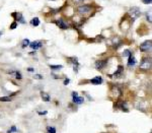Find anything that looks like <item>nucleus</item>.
I'll return each instance as SVG.
<instances>
[{
	"instance_id": "f257e3e1",
	"label": "nucleus",
	"mask_w": 152,
	"mask_h": 133,
	"mask_svg": "<svg viewBox=\"0 0 152 133\" xmlns=\"http://www.w3.org/2000/svg\"><path fill=\"white\" fill-rule=\"evenodd\" d=\"M152 62H151V58L150 57H147V58H144L142 60L141 64H140V69L141 70H149L151 68Z\"/></svg>"
},
{
	"instance_id": "f03ea898",
	"label": "nucleus",
	"mask_w": 152,
	"mask_h": 133,
	"mask_svg": "<svg viewBox=\"0 0 152 133\" xmlns=\"http://www.w3.org/2000/svg\"><path fill=\"white\" fill-rule=\"evenodd\" d=\"M129 14L131 15V17H132L133 20H135V19H137L140 15H141V10H140L139 7H136V6H134V7L130 8V10H129Z\"/></svg>"
},
{
	"instance_id": "7ed1b4c3",
	"label": "nucleus",
	"mask_w": 152,
	"mask_h": 133,
	"mask_svg": "<svg viewBox=\"0 0 152 133\" xmlns=\"http://www.w3.org/2000/svg\"><path fill=\"white\" fill-rule=\"evenodd\" d=\"M152 49V43L151 41H145L144 43H142L141 45H140V50H141L142 52H150Z\"/></svg>"
},
{
	"instance_id": "20e7f679",
	"label": "nucleus",
	"mask_w": 152,
	"mask_h": 133,
	"mask_svg": "<svg viewBox=\"0 0 152 133\" xmlns=\"http://www.w3.org/2000/svg\"><path fill=\"white\" fill-rule=\"evenodd\" d=\"M77 11L80 14H87L91 11V6L90 5H81L77 8Z\"/></svg>"
},
{
	"instance_id": "39448f33",
	"label": "nucleus",
	"mask_w": 152,
	"mask_h": 133,
	"mask_svg": "<svg viewBox=\"0 0 152 133\" xmlns=\"http://www.w3.org/2000/svg\"><path fill=\"white\" fill-rule=\"evenodd\" d=\"M72 98H73V102L75 103V104H78V105H81L82 103L84 102V98L79 97L78 96V93L74 91V93H72Z\"/></svg>"
},
{
	"instance_id": "423d86ee",
	"label": "nucleus",
	"mask_w": 152,
	"mask_h": 133,
	"mask_svg": "<svg viewBox=\"0 0 152 133\" xmlns=\"http://www.w3.org/2000/svg\"><path fill=\"white\" fill-rule=\"evenodd\" d=\"M56 24L59 27H61V29H67L69 26H68V24L65 22V20L63 19V18H59V19H57L56 20Z\"/></svg>"
},
{
	"instance_id": "0eeeda50",
	"label": "nucleus",
	"mask_w": 152,
	"mask_h": 133,
	"mask_svg": "<svg viewBox=\"0 0 152 133\" xmlns=\"http://www.w3.org/2000/svg\"><path fill=\"white\" fill-rule=\"evenodd\" d=\"M29 47L34 50H38L43 47V43L41 41H34L33 43H29Z\"/></svg>"
},
{
	"instance_id": "6e6552de",
	"label": "nucleus",
	"mask_w": 152,
	"mask_h": 133,
	"mask_svg": "<svg viewBox=\"0 0 152 133\" xmlns=\"http://www.w3.org/2000/svg\"><path fill=\"white\" fill-rule=\"evenodd\" d=\"M107 63H108L107 59H105V60H98L95 62V68L96 69H103L107 65Z\"/></svg>"
},
{
	"instance_id": "1a4fd4ad",
	"label": "nucleus",
	"mask_w": 152,
	"mask_h": 133,
	"mask_svg": "<svg viewBox=\"0 0 152 133\" xmlns=\"http://www.w3.org/2000/svg\"><path fill=\"white\" fill-rule=\"evenodd\" d=\"M12 17H15V19L18 20L19 22H22V24H25V22L24 20V17H22V13H18V12H13L12 13Z\"/></svg>"
},
{
	"instance_id": "9d476101",
	"label": "nucleus",
	"mask_w": 152,
	"mask_h": 133,
	"mask_svg": "<svg viewBox=\"0 0 152 133\" xmlns=\"http://www.w3.org/2000/svg\"><path fill=\"white\" fill-rule=\"evenodd\" d=\"M101 82H103V78H101L100 76H96L90 80V83L95 84V86H98V84H100Z\"/></svg>"
},
{
	"instance_id": "9b49d317",
	"label": "nucleus",
	"mask_w": 152,
	"mask_h": 133,
	"mask_svg": "<svg viewBox=\"0 0 152 133\" xmlns=\"http://www.w3.org/2000/svg\"><path fill=\"white\" fill-rule=\"evenodd\" d=\"M9 74L12 75V76H14L16 79H22V73H20L19 71H17V70H15V71H11V72H9Z\"/></svg>"
},
{
	"instance_id": "f8f14e48",
	"label": "nucleus",
	"mask_w": 152,
	"mask_h": 133,
	"mask_svg": "<svg viewBox=\"0 0 152 133\" xmlns=\"http://www.w3.org/2000/svg\"><path fill=\"white\" fill-rule=\"evenodd\" d=\"M135 64H136V59H135V57L133 56V55H131V56L129 57L128 66H134Z\"/></svg>"
},
{
	"instance_id": "ddd939ff",
	"label": "nucleus",
	"mask_w": 152,
	"mask_h": 133,
	"mask_svg": "<svg viewBox=\"0 0 152 133\" xmlns=\"http://www.w3.org/2000/svg\"><path fill=\"white\" fill-rule=\"evenodd\" d=\"M41 97H42L43 101H45V102H49L50 101V96H49V93H47L42 91V93H41Z\"/></svg>"
},
{
	"instance_id": "4468645a",
	"label": "nucleus",
	"mask_w": 152,
	"mask_h": 133,
	"mask_svg": "<svg viewBox=\"0 0 152 133\" xmlns=\"http://www.w3.org/2000/svg\"><path fill=\"white\" fill-rule=\"evenodd\" d=\"M123 70H124L123 66L120 65L119 67H118V70H117L116 72H115L114 74H113V76H119V75H121V74H122V72H123Z\"/></svg>"
},
{
	"instance_id": "2eb2a0df",
	"label": "nucleus",
	"mask_w": 152,
	"mask_h": 133,
	"mask_svg": "<svg viewBox=\"0 0 152 133\" xmlns=\"http://www.w3.org/2000/svg\"><path fill=\"white\" fill-rule=\"evenodd\" d=\"M31 24H33L34 27H38L39 24H40V19H39L38 17H34V18H33V19H32Z\"/></svg>"
},
{
	"instance_id": "dca6fc26",
	"label": "nucleus",
	"mask_w": 152,
	"mask_h": 133,
	"mask_svg": "<svg viewBox=\"0 0 152 133\" xmlns=\"http://www.w3.org/2000/svg\"><path fill=\"white\" fill-rule=\"evenodd\" d=\"M50 68L53 70H60L63 68V66L62 65H50Z\"/></svg>"
},
{
	"instance_id": "f3484780",
	"label": "nucleus",
	"mask_w": 152,
	"mask_h": 133,
	"mask_svg": "<svg viewBox=\"0 0 152 133\" xmlns=\"http://www.w3.org/2000/svg\"><path fill=\"white\" fill-rule=\"evenodd\" d=\"M11 97H1L0 98V102H10Z\"/></svg>"
},
{
	"instance_id": "a211bd4d",
	"label": "nucleus",
	"mask_w": 152,
	"mask_h": 133,
	"mask_svg": "<svg viewBox=\"0 0 152 133\" xmlns=\"http://www.w3.org/2000/svg\"><path fill=\"white\" fill-rule=\"evenodd\" d=\"M22 48H25L27 47V46H29V41L27 40V39H24V41H22Z\"/></svg>"
},
{
	"instance_id": "6ab92c4d",
	"label": "nucleus",
	"mask_w": 152,
	"mask_h": 133,
	"mask_svg": "<svg viewBox=\"0 0 152 133\" xmlns=\"http://www.w3.org/2000/svg\"><path fill=\"white\" fill-rule=\"evenodd\" d=\"M131 55H132V52L129 51V50H126V51H124V53H123L124 57H130Z\"/></svg>"
},
{
	"instance_id": "aec40b11",
	"label": "nucleus",
	"mask_w": 152,
	"mask_h": 133,
	"mask_svg": "<svg viewBox=\"0 0 152 133\" xmlns=\"http://www.w3.org/2000/svg\"><path fill=\"white\" fill-rule=\"evenodd\" d=\"M47 131L48 133H56V129H55L54 127H47Z\"/></svg>"
},
{
	"instance_id": "412c9836",
	"label": "nucleus",
	"mask_w": 152,
	"mask_h": 133,
	"mask_svg": "<svg viewBox=\"0 0 152 133\" xmlns=\"http://www.w3.org/2000/svg\"><path fill=\"white\" fill-rule=\"evenodd\" d=\"M16 131H17L16 127H15V126H12V127H11L10 129L7 131V133H12V132H16Z\"/></svg>"
},
{
	"instance_id": "4be33fe9",
	"label": "nucleus",
	"mask_w": 152,
	"mask_h": 133,
	"mask_svg": "<svg viewBox=\"0 0 152 133\" xmlns=\"http://www.w3.org/2000/svg\"><path fill=\"white\" fill-rule=\"evenodd\" d=\"M146 17H147V20H148L149 22H151V12L150 11L146 13Z\"/></svg>"
},
{
	"instance_id": "5701e85b",
	"label": "nucleus",
	"mask_w": 152,
	"mask_h": 133,
	"mask_svg": "<svg viewBox=\"0 0 152 133\" xmlns=\"http://www.w3.org/2000/svg\"><path fill=\"white\" fill-rule=\"evenodd\" d=\"M16 27H17V24H16V22H12V24H10V29H14Z\"/></svg>"
},
{
	"instance_id": "b1692460",
	"label": "nucleus",
	"mask_w": 152,
	"mask_h": 133,
	"mask_svg": "<svg viewBox=\"0 0 152 133\" xmlns=\"http://www.w3.org/2000/svg\"><path fill=\"white\" fill-rule=\"evenodd\" d=\"M34 79H43V76H42L41 74H36V75L34 76Z\"/></svg>"
},
{
	"instance_id": "393cba45",
	"label": "nucleus",
	"mask_w": 152,
	"mask_h": 133,
	"mask_svg": "<svg viewBox=\"0 0 152 133\" xmlns=\"http://www.w3.org/2000/svg\"><path fill=\"white\" fill-rule=\"evenodd\" d=\"M142 2L145 3V4H151L152 0H142Z\"/></svg>"
},
{
	"instance_id": "a878e982",
	"label": "nucleus",
	"mask_w": 152,
	"mask_h": 133,
	"mask_svg": "<svg viewBox=\"0 0 152 133\" xmlns=\"http://www.w3.org/2000/svg\"><path fill=\"white\" fill-rule=\"evenodd\" d=\"M47 114V111H44V112H39V115H46Z\"/></svg>"
},
{
	"instance_id": "bb28decb",
	"label": "nucleus",
	"mask_w": 152,
	"mask_h": 133,
	"mask_svg": "<svg viewBox=\"0 0 152 133\" xmlns=\"http://www.w3.org/2000/svg\"><path fill=\"white\" fill-rule=\"evenodd\" d=\"M69 81H70V80H69L68 78H67V79H65V81H64V84H65V86H67V84L69 83Z\"/></svg>"
},
{
	"instance_id": "cd10ccee",
	"label": "nucleus",
	"mask_w": 152,
	"mask_h": 133,
	"mask_svg": "<svg viewBox=\"0 0 152 133\" xmlns=\"http://www.w3.org/2000/svg\"><path fill=\"white\" fill-rule=\"evenodd\" d=\"M27 70H29V72H33V71H34V69H33V68H29V69H27Z\"/></svg>"
},
{
	"instance_id": "c85d7f7f",
	"label": "nucleus",
	"mask_w": 152,
	"mask_h": 133,
	"mask_svg": "<svg viewBox=\"0 0 152 133\" xmlns=\"http://www.w3.org/2000/svg\"><path fill=\"white\" fill-rule=\"evenodd\" d=\"M76 2H82V1H84V0H75Z\"/></svg>"
}]
</instances>
